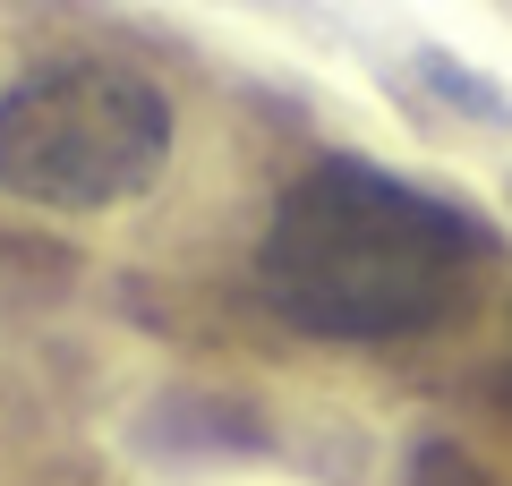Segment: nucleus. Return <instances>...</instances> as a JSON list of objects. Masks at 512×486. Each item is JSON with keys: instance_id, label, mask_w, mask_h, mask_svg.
<instances>
[{"instance_id": "f257e3e1", "label": "nucleus", "mask_w": 512, "mask_h": 486, "mask_svg": "<svg viewBox=\"0 0 512 486\" xmlns=\"http://www.w3.org/2000/svg\"><path fill=\"white\" fill-rule=\"evenodd\" d=\"M495 231L470 205L367 154H325L282 188L256 239V290L316 342H410L478 299Z\"/></svg>"}, {"instance_id": "f03ea898", "label": "nucleus", "mask_w": 512, "mask_h": 486, "mask_svg": "<svg viewBox=\"0 0 512 486\" xmlns=\"http://www.w3.org/2000/svg\"><path fill=\"white\" fill-rule=\"evenodd\" d=\"M171 94L128 60H43L0 86V197L103 214L163 180Z\"/></svg>"}]
</instances>
